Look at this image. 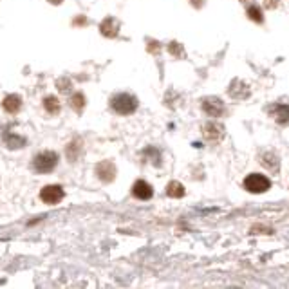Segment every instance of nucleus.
Segmentation results:
<instances>
[{"label":"nucleus","mask_w":289,"mask_h":289,"mask_svg":"<svg viewBox=\"0 0 289 289\" xmlns=\"http://www.w3.org/2000/svg\"><path fill=\"white\" fill-rule=\"evenodd\" d=\"M111 107L112 111L121 114V116H128V114H134L136 109H138V100L130 94H116L111 100Z\"/></svg>","instance_id":"f257e3e1"},{"label":"nucleus","mask_w":289,"mask_h":289,"mask_svg":"<svg viewBox=\"0 0 289 289\" xmlns=\"http://www.w3.org/2000/svg\"><path fill=\"white\" fill-rule=\"evenodd\" d=\"M34 170L40 173H49L55 170V167L58 165V154L53 150H44L40 152L38 156L34 157Z\"/></svg>","instance_id":"f03ea898"},{"label":"nucleus","mask_w":289,"mask_h":289,"mask_svg":"<svg viewBox=\"0 0 289 289\" xmlns=\"http://www.w3.org/2000/svg\"><path fill=\"white\" fill-rule=\"evenodd\" d=\"M244 188L251 194H262L271 188V181L262 173H250L244 179Z\"/></svg>","instance_id":"7ed1b4c3"},{"label":"nucleus","mask_w":289,"mask_h":289,"mask_svg":"<svg viewBox=\"0 0 289 289\" xmlns=\"http://www.w3.org/2000/svg\"><path fill=\"white\" fill-rule=\"evenodd\" d=\"M201 107H202V111L211 117H221V116H224V112H226L223 100H219V98H215V96H208V98H204V100L201 101Z\"/></svg>","instance_id":"20e7f679"},{"label":"nucleus","mask_w":289,"mask_h":289,"mask_svg":"<svg viewBox=\"0 0 289 289\" xmlns=\"http://www.w3.org/2000/svg\"><path fill=\"white\" fill-rule=\"evenodd\" d=\"M63 188L58 186V184H49V186H45L42 188L40 192V199L44 201L45 204H58L61 199H63Z\"/></svg>","instance_id":"39448f33"},{"label":"nucleus","mask_w":289,"mask_h":289,"mask_svg":"<svg viewBox=\"0 0 289 289\" xmlns=\"http://www.w3.org/2000/svg\"><path fill=\"white\" fill-rule=\"evenodd\" d=\"M202 136H204V139L206 141H210V143H219V141L224 138V127L213 121L206 123L204 127H202Z\"/></svg>","instance_id":"423d86ee"},{"label":"nucleus","mask_w":289,"mask_h":289,"mask_svg":"<svg viewBox=\"0 0 289 289\" xmlns=\"http://www.w3.org/2000/svg\"><path fill=\"white\" fill-rule=\"evenodd\" d=\"M96 175L105 181V183H111L116 177V167L112 161H101L98 167H96Z\"/></svg>","instance_id":"0eeeda50"},{"label":"nucleus","mask_w":289,"mask_h":289,"mask_svg":"<svg viewBox=\"0 0 289 289\" xmlns=\"http://www.w3.org/2000/svg\"><path fill=\"white\" fill-rule=\"evenodd\" d=\"M228 94L231 96L233 100H244V98L250 96V87H248L244 82H240V80H233V82L230 84Z\"/></svg>","instance_id":"6e6552de"},{"label":"nucleus","mask_w":289,"mask_h":289,"mask_svg":"<svg viewBox=\"0 0 289 289\" xmlns=\"http://www.w3.org/2000/svg\"><path fill=\"white\" fill-rule=\"evenodd\" d=\"M132 194L134 197H138V199L141 201H146V199H150L152 195H154V190H152V186L146 181H136L132 186Z\"/></svg>","instance_id":"1a4fd4ad"},{"label":"nucleus","mask_w":289,"mask_h":289,"mask_svg":"<svg viewBox=\"0 0 289 289\" xmlns=\"http://www.w3.org/2000/svg\"><path fill=\"white\" fill-rule=\"evenodd\" d=\"M269 114H271L278 123H288L289 121V105L286 103H280V105H273L269 109Z\"/></svg>","instance_id":"9d476101"},{"label":"nucleus","mask_w":289,"mask_h":289,"mask_svg":"<svg viewBox=\"0 0 289 289\" xmlns=\"http://www.w3.org/2000/svg\"><path fill=\"white\" fill-rule=\"evenodd\" d=\"M2 107H4V111L9 112V114H15V112L20 111V107H22V100H20V96L17 94H9L4 98L2 101Z\"/></svg>","instance_id":"9b49d317"},{"label":"nucleus","mask_w":289,"mask_h":289,"mask_svg":"<svg viewBox=\"0 0 289 289\" xmlns=\"http://www.w3.org/2000/svg\"><path fill=\"white\" fill-rule=\"evenodd\" d=\"M100 31H101V34L103 36H107V38H114L117 34V24H116V20L114 18H105L103 22L100 24Z\"/></svg>","instance_id":"f8f14e48"},{"label":"nucleus","mask_w":289,"mask_h":289,"mask_svg":"<svg viewBox=\"0 0 289 289\" xmlns=\"http://www.w3.org/2000/svg\"><path fill=\"white\" fill-rule=\"evenodd\" d=\"M260 165L266 167L269 172H277L278 168H280V159L273 152H266L264 156H260Z\"/></svg>","instance_id":"ddd939ff"},{"label":"nucleus","mask_w":289,"mask_h":289,"mask_svg":"<svg viewBox=\"0 0 289 289\" xmlns=\"http://www.w3.org/2000/svg\"><path fill=\"white\" fill-rule=\"evenodd\" d=\"M167 194H168V197H173V199L183 197L184 186L181 183H177V181H172V183H168V186H167Z\"/></svg>","instance_id":"4468645a"},{"label":"nucleus","mask_w":289,"mask_h":289,"mask_svg":"<svg viewBox=\"0 0 289 289\" xmlns=\"http://www.w3.org/2000/svg\"><path fill=\"white\" fill-rule=\"evenodd\" d=\"M44 109L49 112V114H58V112H60V101H58V98L47 96L44 100Z\"/></svg>","instance_id":"2eb2a0df"},{"label":"nucleus","mask_w":289,"mask_h":289,"mask_svg":"<svg viewBox=\"0 0 289 289\" xmlns=\"http://www.w3.org/2000/svg\"><path fill=\"white\" fill-rule=\"evenodd\" d=\"M71 107L74 109V111H78V112L84 111V107H85V96L82 94V92H76V94L71 98Z\"/></svg>","instance_id":"dca6fc26"},{"label":"nucleus","mask_w":289,"mask_h":289,"mask_svg":"<svg viewBox=\"0 0 289 289\" xmlns=\"http://www.w3.org/2000/svg\"><path fill=\"white\" fill-rule=\"evenodd\" d=\"M6 144L9 148H22L24 144H26V139L20 138V136H6Z\"/></svg>","instance_id":"f3484780"},{"label":"nucleus","mask_w":289,"mask_h":289,"mask_svg":"<svg viewBox=\"0 0 289 289\" xmlns=\"http://www.w3.org/2000/svg\"><path fill=\"white\" fill-rule=\"evenodd\" d=\"M168 51H170V55L175 56V58H184V47H183V44H179V42H170V44H168Z\"/></svg>","instance_id":"a211bd4d"},{"label":"nucleus","mask_w":289,"mask_h":289,"mask_svg":"<svg viewBox=\"0 0 289 289\" xmlns=\"http://www.w3.org/2000/svg\"><path fill=\"white\" fill-rule=\"evenodd\" d=\"M248 18H251L253 22H257V24H260L264 18H262V11H260V7H257V6H253L251 4L250 7H248Z\"/></svg>","instance_id":"6ab92c4d"},{"label":"nucleus","mask_w":289,"mask_h":289,"mask_svg":"<svg viewBox=\"0 0 289 289\" xmlns=\"http://www.w3.org/2000/svg\"><path fill=\"white\" fill-rule=\"evenodd\" d=\"M56 87H60V90H69V82L67 80H60V82H56Z\"/></svg>","instance_id":"aec40b11"},{"label":"nucleus","mask_w":289,"mask_h":289,"mask_svg":"<svg viewBox=\"0 0 289 289\" xmlns=\"http://www.w3.org/2000/svg\"><path fill=\"white\" fill-rule=\"evenodd\" d=\"M278 2H280V0H264V6L269 7V9H275V7L278 6Z\"/></svg>","instance_id":"412c9836"},{"label":"nucleus","mask_w":289,"mask_h":289,"mask_svg":"<svg viewBox=\"0 0 289 289\" xmlns=\"http://www.w3.org/2000/svg\"><path fill=\"white\" fill-rule=\"evenodd\" d=\"M47 2H51V4H55V6H58V4H61L63 0H47Z\"/></svg>","instance_id":"4be33fe9"},{"label":"nucleus","mask_w":289,"mask_h":289,"mask_svg":"<svg viewBox=\"0 0 289 289\" xmlns=\"http://www.w3.org/2000/svg\"><path fill=\"white\" fill-rule=\"evenodd\" d=\"M242 4H250V2H253V0H240Z\"/></svg>","instance_id":"5701e85b"}]
</instances>
